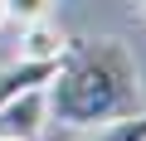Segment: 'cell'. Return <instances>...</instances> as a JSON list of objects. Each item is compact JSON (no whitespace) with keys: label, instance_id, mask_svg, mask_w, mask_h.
<instances>
[{"label":"cell","instance_id":"obj_9","mask_svg":"<svg viewBox=\"0 0 146 141\" xmlns=\"http://www.w3.org/2000/svg\"><path fill=\"white\" fill-rule=\"evenodd\" d=\"M141 15H146V5H141Z\"/></svg>","mask_w":146,"mask_h":141},{"label":"cell","instance_id":"obj_1","mask_svg":"<svg viewBox=\"0 0 146 141\" xmlns=\"http://www.w3.org/2000/svg\"><path fill=\"white\" fill-rule=\"evenodd\" d=\"M44 107L63 126H107L141 112V68L122 39L68 44L58 73L44 83Z\"/></svg>","mask_w":146,"mask_h":141},{"label":"cell","instance_id":"obj_6","mask_svg":"<svg viewBox=\"0 0 146 141\" xmlns=\"http://www.w3.org/2000/svg\"><path fill=\"white\" fill-rule=\"evenodd\" d=\"M0 24H10V5H5V0H0Z\"/></svg>","mask_w":146,"mask_h":141},{"label":"cell","instance_id":"obj_4","mask_svg":"<svg viewBox=\"0 0 146 141\" xmlns=\"http://www.w3.org/2000/svg\"><path fill=\"white\" fill-rule=\"evenodd\" d=\"M88 141H146V107H141L136 117H122V122H107V126H98Z\"/></svg>","mask_w":146,"mask_h":141},{"label":"cell","instance_id":"obj_2","mask_svg":"<svg viewBox=\"0 0 146 141\" xmlns=\"http://www.w3.org/2000/svg\"><path fill=\"white\" fill-rule=\"evenodd\" d=\"M63 54H68V39L58 24H49V20L20 24V58L25 63H58Z\"/></svg>","mask_w":146,"mask_h":141},{"label":"cell","instance_id":"obj_8","mask_svg":"<svg viewBox=\"0 0 146 141\" xmlns=\"http://www.w3.org/2000/svg\"><path fill=\"white\" fill-rule=\"evenodd\" d=\"M131 5H146V0H131Z\"/></svg>","mask_w":146,"mask_h":141},{"label":"cell","instance_id":"obj_5","mask_svg":"<svg viewBox=\"0 0 146 141\" xmlns=\"http://www.w3.org/2000/svg\"><path fill=\"white\" fill-rule=\"evenodd\" d=\"M5 5H10V20H20V24H34V20H49L54 0H5Z\"/></svg>","mask_w":146,"mask_h":141},{"label":"cell","instance_id":"obj_7","mask_svg":"<svg viewBox=\"0 0 146 141\" xmlns=\"http://www.w3.org/2000/svg\"><path fill=\"white\" fill-rule=\"evenodd\" d=\"M0 141H29V136H15V131H0Z\"/></svg>","mask_w":146,"mask_h":141},{"label":"cell","instance_id":"obj_3","mask_svg":"<svg viewBox=\"0 0 146 141\" xmlns=\"http://www.w3.org/2000/svg\"><path fill=\"white\" fill-rule=\"evenodd\" d=\"M58 73V63H15V68H5L0 73V112H5L15 97H25V93H34V88H44L49 78Z\"/></svg>","mask_w":146,"mask_h":141}]
</instances>
